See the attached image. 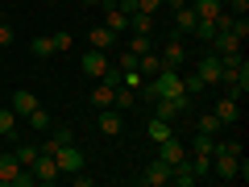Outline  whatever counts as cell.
I'll use <instances>...</instances> for the list:
<instances>
[{
    "instance_id": "obj_19",
    "label": "cell",
    "mask_w": 249,
    "mask_h": 187,
    "mask_svg": "<svg viewBox=\"0 0 249 187\" xmlns=\"http://www.w3.org/2000/svg\"><path fill=\"white\" fill-rule=\"evenodd\" d=\"M191 9H196V17H199V21H216V17L224 13V4H220V0H196Z\"/></svg>"
},
{
    "instance_id": "obj_5",
    "label": "cell",
    "mask_w": 249,
    "mask_h": 187,
    "mask_svg": "<svg viewBox=\"0 0 249 187\" xmlns=\"http://www.w3.org/2000/svg\"><path fill=\"white\" fill-rule=\"evenodd\" d=\"M79 67H83V75H91V79H104L112 62H108V50H91L88 46V54L79 58Z\"/></svg>"
},
{
    "instance_id": "obj_30",
    "label": "cell",
    "mask_w": 249,
    "mask_h": 187,
    "mask_svg": "<svg viewBox=\"0 0 249 187\" xmlns=\"http://www.w3.org/2000/svg\"><path fill=\"white\" fill-rule=\"evenodd\" d=\"M50 42H54V50H75V34H71V29H58V34H50Z\"/></svg>"
},
{
    "instance_id": "obj_34",
    "label": "cell",
    "mask_w": 249,
    "mask_h": 187,
    "mask_svg": "<svg viewBox=\"0 0 249 187\" xmlns=\"http://www.w3.org/2000/svg\"><path fill=\"white\" fill-rule=\"evenodd\" d=\"M116 71H137V54H133V50H124L121 58H116Z\"/></svg>"
},
{
    "instance_id": "obj_23",
    "label": "cell",
    "mask_w": 249,
    "mask_h": 187,
    "mask_svg": "<svg viewBox=\"0 0 249 187\" xmlns=\"http://www.w3.org/2000/svg\"><path fill=\"white\" fill-rule=\"evenodd\" d=\"M212 154H216V137L199 133L196 142H191V158H212Z\"/></svg>"
},
{
    "instance_id": "obj_24",
    "label": "cell",
    "mask_w": 249,
    "mask_h": 187,
    "mask_svg": "<svg viewBox=\"0 0 249 187\" xmlns=\"http://www.w3.org/2000/svg\"><path fill=\"white\" fill-rule=\"evenodd\" d=\"M196 125H199V133H208V137H216V133H220V129H224V121H220V116L212 112V108H208V112L199 116Z\"/></svg>"
},
{
    "instance_id": "obj_11",
    "label": "cell",
    "mask_w": 249,
    "mask_h": 187,
    "mask_svg": "<svg viewBox=\"0 0 249 187\" xmlns=\"http://www.w3.org/2000/svg\"><path fill=\"white\" fill-rule=\"evenodd\" d=\"M212 112L220 116L224 125H237V121H241V100H232V96H220V100L212 104Z\"/></svg>"
},
{
    "instance_id": "obj_9",
    "label": "cell",
    "mask_w": 249,
    "mask_h": 187,
    "mask_svg": "<svg viewBox=\"0 0 249 187\" xmlns=\"http://www.w3.org/2000/svg\"><path fill=\"white\" fill-rule=\"evenodd\" d=\"M212 175L216 179H241V158H229V154H212Z\"/></svg>"
},
{
    "instance_id": "obj_33",
    "label": "cell",
    "mask_w": 249,
    "mask_h": 187,
    "mask_svg": "<svg viewBox=\"0 0 249 187\" xmlns=\"http://www.w3.org/2000/svg\"><path fill=\"white\" fill-rule=\"evenodd\" d=\"M232 34H237L241 42L249 37V17H245V13H237V17H232Z\"/></svg>"
},
{
    "instance_id": "obj_28",
    "label": "cell",
    "mask_w": 249,
    "mask_h": 187,
    "mask_svg": "<svg viewBox=\"0 0 249 187\" xmlns=\"http://www.w3.org/2000/svg\"><path fill=\"white\" fill-rule=\"evenodd\" d=\"M29 54H34V58H50L54 42H50V37H34V42H29Z\"/></svg>"
},
{
    "instance_id": "obj_12",
    "label": "cell",
    "mask_w": 249,
    "mask_h": 187,
    "mask_svg": "<svg viewBox=\"0 0 249 187\" xmlns=\"http://www.w3.org/2000/svg\"><path fill=\"white\" fill-rule=\"evenodd\" d=\"M208 50H216V54H232V50H241V37L232 34V29H216V37L208 42Z\"/></svg>"
},
{
    "instance_id": "obj_7",
    "label": "cell",
    "mask_w": 249,
    "mask_h": 187,
    "mask_svg": "<svg viewBox=\"0 0 249 187\" xmlns=\"http://www.w3.org/2000/svg\"><path fill=\"white\" fill-rule=\"evenodd\" d=\"M96 125H100V133H104V137H121V133H124V116H121V108H100Z\"/></svg>"
},
{
    "instance_id": "obj_16",
    "label": "cell",
    "mask_w": 249,
    "mask_h": 187,
    "mask_svg": "<svg viewBox=\"0 0 249 187\" xmlns=\"http://www.w3.org/2000/svg\"><path fill=\"white\" fill-rule=\"evenodd\" d=\"M145 137H150V142H166V137H175V129H170V121H162V116H150Z\"/></svg>"
},
{
    "instance_id": "obj_41",
    "label": "cell",
    "mask_w": 249,
    "mask_h": 187,
    "mask_svg": "<svg viewBox=\"0 0 249 187\" xmlns=\"http://www.w3.org/2000/svg\"><path fill=\"white\" fill-rule=\"evenodd\" d=\"M83 4H100V0H83Z\"/></svg>"
},
{
    "instance_id": "obj_31",
    "label": "cell",
    "mask_w": 249,
    "mask_h": 187,
    "mask_svg": "<svg viewBox=\"0 0 249 187\" xmlns=\"http://www.w3.org/2000/svg\"><path fill=\"white\" fill-rule=\"evenodd\" d=\"M29 125H34L37 133H42V129H50V112H46V108H42V104H37V108H34V112H29Z\"/></svg>"
},
{
    "instance_id": "obj_36",
    "label": "cell",
    "mask_w": 249,
    "mask_h": 187,
    "mask_svg": "<svg viewBox=\"0 0 249 187\" xmlns=\"http://www.w3.org/2000/svg\"><path fill=\"white\" fill-rule=\"evenodd\" d=\"M229 13H249V0H220Z\"/></svg>"
},
{
    "instance_id": "obj_40",
    "label": "cell",
    "mask_w": 249,
    "mask_h": 187,
    "mask_svg": "<svg viewBox=\"0 0 249 187\" xmlns=\"http://www.w3.org/2000/svg\"><path fill=\"white\" fill-rule=\"evenodd\" d=\"M42 4H58V0H42Z\"/></svg>"
},
{
    "instance_id": "obj_21",
    "label": "cell",
    "mask_w": 249,
    "mask_h": 187,
    "mask_svg": "<svg viewBox=\"0 0 249 187\" xmlns=\"http://www.w3.org/2000/svg\"><path fill=\"white\" fill-rule=\"evenodd\" d=\"M129 34H154V13H129Z\"/></svg>"
},
{
    "instance_id": "obj_20",
    "label": "cell",
    "mask_w": 249,
    "mask_h": 187,
    "mask_svg": "<svg viewBox=\"0 0 249 187\" xmlns=\"http://www.w3.org/2000/svg\"><path fill=\"white\" fill-rule=\"evenodd\" d=\"M124 50H133L137 58H142V54H150V50H154V34H129Z\"/></svg>"
},
{
    "instance_id": "obj_26",
    "label": "cell",
    "mask_w": 249,
    "mask_h": 187,
    "mask_svg": "<svg viewBox=\"0 0 249 187\" xmlns=\"http://www.w3.org/2000/svg\"><path fill=\"white\" fill-rule=\"evenodd\" d=\"M0 137H17V112L0 108Z\"/></svg>"
},
{
    "instance_id": "obj_1",
    "label": "cell",
    "mask_w": 249,
    "mask_h": 187,
    "mask_svg": "<svg viewBox=\"0 0 249 187\" xmlns=\"http://www.w3.org/2000/svg\"><path fill=\"white\" fill-rule=\"evenodd\" d=\"M0 183L4 187H29L34 183V170L21 167L17 154H0Z\"/></svg>"
},
{
    "instance_id": "obj_13",
    "label": "cell",
    "mask_w": 249,
    "mask_h": 187,
    "mask_svg": "<svg viewBox=\"0 0 249 187\" xmlns=\"http://www.w3.org/2000/svg\"><path fill=\"white\" fill-rule=\"evenodd\" d=\"M37 104H42V100H37V96H34V92H29V88L13 92V100H9V108H13V112H17V116H29V112H34V108H37Z\"/></svg>"
},
{
    "instance_id": "obj_10",
    "label": "cell",
    "mask_w": 249,
    "mask_h": 187,
    "mask_svg": "<svg viewBox=\"0 0 249 187\" xmlns=\"http://www.w3.org/2000/svg\"><path fill=\"white\" fill-rule=\"evenodd\" d=\"M158 158L166 162V167H175V162L187 158V146L178 142V137H166V142H158Z\"/></svg>"
},
{
    "instance_id": "obj_38",
    "label": "cell",
    "mask_w": 249,
    "mask_h": 187,
    "mask_svg": "<svg viewBox=\"0 0 249 187\" xmlns=\"http://www.w3.org/2000/svg\"><path fill=\"white\" fill-rule=\"evenodd\" d=\"M154 9H162V0H137V13H154Z\"/></svg>"
},
{
    "instance_id": "obj_25",
    "label": "cell",
    "mask_w": 249,
    "mask_h": 187,
    "mask_svg": "<svg viewBox=\"0 0 249 187\" xmlns=\"http://www.w3.org/2000/svg\"><path fill=\"white\" fill-rule=\"evenodd\" d=\"M91 104H96V108H112V83L100 79V83H96V92H91Z\"/></svg>"
},
{
    "instance_id": "obj_3",
    "label": "cell",
    "mask_w": 249,
    "mask_h": 187,
    "mask_svg": "<svg viewBox=\"0 0 249 187\" xmlns=\"http://www.w3.org/2000/svg\"><path fill=\"white\" fill-rule=\"evenodd\" d=\"M54 162H58L62 175H75V170H83V150L75 142H62L58 150H54Z\"/></svg>"
},
{
    "instance_id": "obj_6",
    "label": "cell",
    "mask_w": 249,
    "mask_h": 187,
    "mask_svg": "<svg viewBox=\"0 0 249 187\" xmlns=\"http://www.w3.org/2000/svg\"><path fill=\"white\" fill-rule=\"evenodd\" d=\"M29 170H34V183H58V179H62V170H58V162H54V154H37Z\"/></svg>"
},
{
    "instance_id": "obj_4",
    "label": "cell",
    "mask_w": 249,
    "mask_h": 187,
    "mask_svg": "<svg viewBox=\"0 0 249 187\" xmlns=\"http://www.w3.org/2000/svg\"><path fill=\"white\" fill-rule=\"evenodd\" d=\"M196 75L204 79V88H212V83H220V79H224V62H220V54H216V50H208L204 58H199Z\"/></svg>"
},
{
    "instance_id": "obj_17",
    "label": "cell",
    "mask_w": 249,
    "mask_h": 187,
    "mask_svg": "<svg viewBox=\"0 0 249 187\" xmlns=\"http://www.w3.org/2000/svg\"><path fill=\"white\" fill-rule=\"evenodd\" d=\"M196 9H191V4H178L175 9V34H191V25H196Z\"/></svg>"
},
{
    "instance_id": "obj_27",
    "label": "cell",
    "mask_w": 249,
    "mask_h": 187,
    "mask_svg": "<svg viewBox=\"0 0 249 187\" xmlns=\"http://www.w3.org/2000/svg\"><path fill=\"white\" fill-rule=\"evenodd\" d=\"M13 142H17V137H13ZM13 154H17V162H21V167H34V158H37V146L17 142V150H13Z\"/></svg>"
},
{
    "instance_id": "obj_39",
    "label": "cell",
    "mask_w": 249,
    "mask_h": 187,
    "mask_svg": "<svg viewBox=\"0 0 249 187\" xmlns=\"http://www.w3.org/2000/svg\"><path fill=\"white\" fill-rule=\"evenodd\" d=\"M13 42V25H4V21H0V46H9Z\"/></svg>"
},
{
    "instance_id": "obj_37",
    "label": "cell",
    "mask_w": 249,
    "mask_h": 187,
    "mask_svg": "<svg viewBox=\"0 0 249 187\" xmlns=\"http://www.w3.org/2000/svg\"><path fill=\"white\" fill-rule=\"evenodd\" d=\"M67 179H75V187H91V183H96V179L83 175V170H75V175H67Z\"/></svg>"
},
{
    "instance_id": "obj_29",
    "label": "cell",
    "mask_w": 249,
    "mask_h": 187,
    "mask_svg": "<svg viewBox=\"0 0 249 187\" xmlns=\"http://www.w3.org/2000/svg\"><path fill=\"white\" fill-rule=\"evenodd\" d=\"M191 34H196L199 37V42H212V37H216V21H196V25H191Z\"/></svg>"
},
{
    "instance_id": "obj_14",
    "label": "cell",
    "mask_w": 249,
    "mask_h": 187,
    "mask_svg": "<svg viewBox=\"0 0 249 187\" xmlns=\"http://www.w3.org/2000/svg\"><path fill=\"white\" fill-rule=\"evenodd\" d=\"M162 62H166V67H183L187 62V46L178 42V34H170V42L162 46Z\"/></svg>"
},
{
    "instance_id": "obj_18",
    "label": "cell",
    "mask_w": 249,
    "mask_h": 187,
    "mask_svg": "<svg viewBox=\"0 0 249 187\" xmlns=\"http://www.w3.org/2000/svg\"><path fill=\"white\" fill-rule=\"evenodd\" d=\"M137 96H142V92H133V88H124V83H116V88H112V108H121V112H124V108H133V104H137Z\"/></svg>"
},
{
    "instance_id": "obj_32",
    "label": "cell",
    "mask_w": 249,
    "mask_h": 187,
    "mask_svg": "<svg viewBox=\"0 0 249 187\" xmlns=\"http://www.w3.org/2000/svg\"><path fill=\"white\" fill-rule=\"evenodd\" d=\"M183 92H187L191 100H196L199 92H204V79H199V75H183Z\"/></svg>"
},
{
    "instance_id": "obj_8",
    "label": "cell",
    "mask_w": 249,
    "mask_h": 187,
    "mask_svg": "<svg viewBox=\"0 0 249 187\" xmlns=\"http://www.w3.org/2000/svg\"><path fill=\"white\" fill-rule=\"evenodd\" d=\"M142 183H145V187H166V183H170V167H166L162 158L145 162V170H142Z\"/></svg>"
},
{
    "instance_id": "obj_22",
    "label": "cell",
    "mask_w": 249,
    "mask_h": 187,
    "mask_svg": "<svg viewBox=\"0 0 249 187\" xmlns=\"http://www.w3.org/2000/svg\"><path fill=\"white\" fill-rule=\"evenodd\" d=\"M162 67H166V62H162L158 50H150V54H142V58H137V71H142V75H158Z\"/></svg>"
},
{
    "instance_id": "obj_42",
    "label": "cell",
    "mask_w": 249,
    "mask_h": 187,
    "mask_svg": "<svg viewBox=\"0 0 249 187\" xmlns=\"http://www.w3.org/2000/svg\"><path fill=\"white\" fill-rule=\"evenodd\" d=\"M9 4H17V0H9Z\"/></svg>"
},
{
    "instance_id": "obj_2",
    "label": "cell",
    "mask_w": 249,
    "mask_h": 187,
    "mask_svg": "<svg viewBox=\"0 0 249 187\" xmlns=\"http://www.w3.org/2000/svg\"><path fill=\"white\" fill-rule=\"evenodd\" d=\"M187 108H191V96H158L154 100V116H162V121H178Z\"/></svg>"
},
{
    "instance_id": "obj_15",
    "label": "cell",
    "mask_w": 249,
    "mask_h": 187,
    "mask_svg": "<svg viewBox=\"0 0 249 187\" xmlns=\"http://www.w3.org/2000/svg\"><path fill=\"white\" fill-rule=\"evenodd\" d=\"M88 46H91V50H112V46H116V34H112L108 25H96V29L88 34Z\"/></svg>"
},
{
    "instance_id": "obj_35",
    "label": "cell",
    "mask_w": 249,
    "mask_h": 187,
    "mask_svg": "<svg viewBox=\"0 0 249 187\" xmlns=\"http://www.w3.org/2000/svg\"><path fill=\"white\" fill-rule=\"evenodd\" d=\"M216 154H229V158H241V142H216Z\"/></svg>"
}]
</instances>
